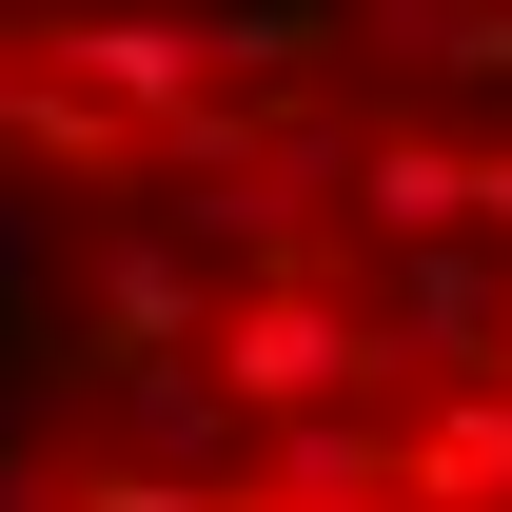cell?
Instances as JSON below:
<instances>
[{"label": "cell", "instance_id": "6da1fadb", "mask_svg": "<svg viewBox=\"0 0 512 512\" xmlns=\"http://www.w3.org/2000/svg\"><path fill=\"white\" fill-rule=\"evenodd\" d=\"M197 375L237 394V434H296V414L414 394V355H394V316H375L355 256H296V276H237V296H217V355H197Z\"/></svg>", "mask_w": 512, "mask_h": 512}, {"label": "cell", "instance_id": "7a4b0ae2", "mask_svg": "<svg viewBox=\"0 0 512 512\" xmlns=\"http://www.w3.org/2000/svg\"><path fill=\"white\" fill-rule=\"evenodd\" d=\"M40 79H79V99L158 158L178 119L237 99V20H197V0H60V20H40Z\"/></svg>", "mask_w": 512, "mask_h": 512}, {"label": "cell", "instance_id": "3957f363", "mask_svg": "<svg viewBox=\"0 0 512 512\" xmlns=\"http://www.w3.org/2000/svg\"><path fill=\"white\" fill-rule=\"evenodd\" d=\"M217 256L178 237V217H138V197H99L79 217V355H119V375H197L217 355Z\"/></svg>", "mask_w": 512, "mask_h": 512}, {"label": "cell", "instance_id": "277c9868", "mask_svg": "<svg viewBox=\"0 0 512 512\" xmlns=\"http://www.w3.org/2000/svg\"><path fill=\"white\" fill-rule=\"evenodd\" d=\"M473 158H493V119H434V99H375V119H335V256L375 276V256L473 237Z\"/></svg>", "mask_w": 512, "mask_h": 512}, {"label": "cell", "instance_id": "5b68a950", "mask_svg": "<svg viewBox=\"0 0 512 512\" xmlns=\"http://www.w3.org/2000/svg\"><path fill=\"white\" fill-rule=\"evenodd\" d=\"M40 512H256V473H178V453H99V434H60V453H40Z\"/></svg>", "mask_w": 512, "mask_h": 512}, {"label": "cell", "instance_id": "8992f818", "mask_svg": "<svg viewBox=\"0 0 512 512\" xmlns=\"http://www.w3.org/2000/svg\"><path fill=\"white\" fill-rule=\"evenodd\" d=\"M20 79H40V20H0V178H20Z\"/></svg>", "mask_w": 512, "mask_h": 512}, {"label": "cell", "instance_id": "52a82bcc", "mask_svg": "<svg viewBox=\"0 0 512 512\" xmlns=\"http://www.w3.org/2000/svg\"><path fill=\"white\" fill-rule=\"evenodd\" d=\"M0 20H60V0H0Z\"/></svg>", "mask_w": 512, "mask_h": 512}]
</instances>
